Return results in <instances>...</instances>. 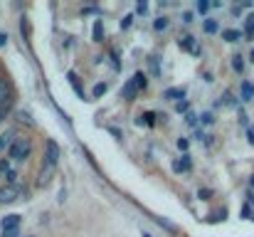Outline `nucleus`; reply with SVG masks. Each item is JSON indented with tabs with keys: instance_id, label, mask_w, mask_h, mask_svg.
I'll return each instance as SVG.
<instances>
[{
	"instance_id": "f8f14e48",
	"label": "nucleus",
	"mask_w": 254,
	"mask_h": 237,
	"mask_svg": "<svg viewBox=\"0 0 254 237\" xmlns=\"http://www.w3.org/2000/svg\"><path fill=\"white\" fill-rule=\"evenodd\" d=\"M67 79H69V84H72V89H74V92H77V94H79V97L84 99V89H82V82H79V77H77L74 72H69V77H67Z\"/></svg>"
},
{
	"instance_id": "f257e3e1",
	"label": "nucleus",
	"mask_w": 254,
	"mask_h": 237,
	"mask_svg": "<svg viewBox=\"0 0 254 237\" xmlns=\"http://www.w3.org/2000/svg\"><path fill=\"white\" fill-rule=\"evenodd\" d=\"M30 153H32V141H30L28 136H15V141H13L10 148H8L10 161H13V163H23V161L30 158Z\"/></svg>"
},
{
	"instance_id": "f03ea898",
	"label": "nucleus",
	"mask_w": 254,
	"mask_h": 237,
	"mask_svg": "<svg viewBox=\"0 0 254 237\" xmlns=\"http://www.w3.org/2000/svg\"><path fill=\"white\" fill-rule=\"evenodd\" d=\"M28 195V188L25 185H20V183H13V185H3L0 188V205L3 203H15V200H23Z\"/></svg>"
},
{
	"instance_id": "2f4dec72",
	"label": "nucleus",
	"mask_w": 254,
	"mask_h": 237,
	"mask_svg": "<svg viewBox=\"0 0 254 237\" xmlns=\"http://www.w3.org/2000/svg\"><path fill=\"white\" fill-rule=\"evenodd\" d=\"M200 119H202V124H212V121H215V119H212V114H210V111H207V114H202V116H200Z\"/></svg>"
},
{
	"instance_id": "4be33fe9",
	"label": "nucleus",
	"mask_w": 254,
	"mask_h": 237,
	"mask_svg": "<svg viewBox=\"0 0 254 237\" xmlns=\"http://www.w3.org/2000/svg\"><path fill=\"white\" fill-rule=\"evenodd\" d=\"M153 28L160 33V30H165V28H168V20H165V18H158V20L153 23Z\"/></svg>"
},
{
	"instance_id": "a878e982",
	"label": "nucleus",
	"mask_w": 254,
	"mask_h": 237,
	"mask_svg": "<svg viewBox=\"0 0 254 237\" xmlns=\"http://www.w3.org/2000/svg\"><path fill=\"white\" fill-rule=\"evenodd\" d=\"M18 119H20V124H28V126H32V119H30L25 111H20V114H18Z\"/></svg>"
},
{
	"instance_id": "393cba45",
	"label": "nucleus",
	"mask_w": 254,
	"mask_h": 237,
	"mask_svg": "<svg viewBox=\"0 0 254 237\" xmlns=\"http://www.w3.org/2000/svg\"><path fill=\"white\" fill-rule=\"evenodd\" d=\"M188 106H190V104L183 99V102H178V104H175V111H178V114H183V111H188Z\"/></svg>"
},
{
	"instance_id": "aec40b11",
	"label": "nucleus",
	"mask_w": 254,
	"mask_h": 237,
	"mask_svg": "<svg viewBox=\"0 0 254 237\" xmlns=\"http://www.w3.org/2000/svg\"><path fill=\"white\" fill-rule=\"evenodd\" d=\"M232 69H234V72H242V69H244L242 55H234V57H232Z\"/></svg>"
},
{
	"instance_id": "2eb2a0df",
	"label": "nucleus",
	"mask_w": 254,
	"mask_h": 237,
	"mask_svg": "<svg viewBox=\"0 0 254 237\" xmlns=\"http://www.w3.org/2000/svg\"><path fill=\"white\" fill-rule=\"evenodd\" d=\"M239 37H242L239 30H222V40L224 42H239Z\"/></svg>"
},
{
	"instance_id": "412c9836",
	"label": "nucleus",
	"mask_w": 254,
	"mask_h": 237,
	"mask_svg": "<svg viewBox=\"0 0 254 237\" xmlns=\"http://www.w3.org/2000/svg\"><path fill=\"white\" fill-rule=\"evenodd\" d=\"M141 119H143V124H146V126H156V114H153V111H143V116H141Z\"/></svg>"
},
{
	"instance_id": "bb28decb",
	"label": "nucleus",
	"mask_w": 254,
	"mask_h": 237,
	"mask_svg": "<svg viewBox=\"0 0 254 237\" xmlns=\"http://www.w3.org/2000/svg\"><path fill=\"white\" fill-rule=\"evenodd\" d=\"M185 124H188V126H195V124H197V116H195V114L190 111V114L185 116Z\"/></svg>"
},
{
	"instance_id": "1a4fd4ad",
	"label": "nucleus",
	"mask_w": 254,
	"mask_h": 237,
	"mask_svg": "<svg viewBox=\"0 0 254 237\" xmlns=\"http://www.w3.org/2000/svg\"><path fill=\"white\" fill-rule=\"evenodd\" d=\"M15 129H8L5 134H0V151H5V148H10V143L15 141Z\"/></svg>"
},
{
	"instance_id": "c756f323",
	"label": "nucleus",
	"mask_w": 254,
	"mask_h": 237,
	"mask_svg": "<svg viewBox=\"0 0 254 237\" xmlns=\"http://www.w3.org/2000/svg\"><path fill=\"white\" fill-rule=\"evenodd\" d=\"M8 114H10V109H8V106H0V124L5 121V116H8Z\"/></svg>"
},
{
	"instance_id": "dca6fc26",
	"label": "nucleus",
	"mask_w": 254,
	"mask_h": 237,
	"mask_svg": "<svg viewBox=\"0 0 254 237\" xmlns=\"http://www.w3.org/2000/svg\"><path fill=\"white\" fill-rule=\"evenodd\" d=\"M133 84H136V89H146V84H148L146 74H143V72H136V77H133Z\"/></svg>"
},
{
	"instance_id": "ddd939ff",
	"label": "nucleus",
	"mask_w": 254,
	"mask_h": 237,
	"mask_svg": "<svg viewBox=\"0 0 254 237\" xmlns=\"http://www.w3.org/2000/svg\"><path fill=\"white\" fill-rule=\"evenodd\" d=\"M163 97H165V99H170V102H173V99L183 102V99H185V89H183V87H178V89H168Z\"/></svg>"
},
{
	"instance_id": "f3484780",
	"label": "nucleus",
	"mask_w": 254,
	"mask_h": 237,
	"mask_svg": "<svg viewBox=\"0 0 254 237\" xmlns=\"http://www.w3.org/2000/svg\"><path fill=\"white\" fill-rule=\"evenodd\" d=\"M244 33H247V37H249V40L254 37V15H249V18L244 20Z\"/></svg>"
},
{
	"instance_id": "0eeeda50",
	"label": "nucleus",
	"mask_w": 254,
	"mask_h": 237,
	"mask_svg": "<svg viewBox=\"0 0 254 237\" xmlns=\"http://www.w3.org/2000/svg\"><path fill=\"white\" fill-rule=\"evenodd\" d=\"M52 175H55V166H45V163H42V170H40V175H37V185H40V188L47 185V183L52 180Z\"/></svg>"
},
{
	"instance_id": "5701e85b",
	"label": "nucleus",
	"mask_w": 254,
	"mask_h": 237,
	"mask_svg": "<svg viewBox=\"0 0 254 237\" xmlns=\"http://www.w3.org/2000/svg\"><path fill=\"white\" fill-rule=\"evenodd\" d=\"M197 198H200V200H210V198H212V190H207V188H200V190H197Z\"/></svg>"
},
{
	"instance_id": "b1692460",
	"label": "nucleus",
	"mask_w": 254,
	"mask_h": 237,
	"mask_svg": "<svg viewBox=\"0 0 254 237\" xmlns=\"http://www.w3.org/2000/svg\"><path fill=\"white\" fill-rule=\"evenodd\" d=\"M104 94H106V84H96V87H94V97L99 99V97H104Z\"/></svg>"
},
{
	"instance_id": "a211bd4d",
	"label": "nucleus",
	"mask_w": 254,
	"mask_h": 237,
	"mask_svg": "<svg viewBox=\"0 0 254 237\" xmlns=\"http://www.w3.org/2000/svg\"><path fill=\"white\" fill-rule=\"evenodd\" d=\"M136 92H138V89H136V84H133V82H128V84H126V89H124V99H128V102H131V99L136 97Z\"/></svg>"
},
{
	"instance_id": "cd10ccee",
	"label": "nucleus",
	"mask_w": 254,
	"mask_h": 237,
	"mask_svg": "<svg viewBox=\"0 0 254 237\" xmlns=\"http://www.w3.org/2000/svg\"><path fill=\"white\" fill-rule=\"evenodd\" d=\"M197 10H200V13H207V10H210V3H207V0H200V3H197Z\"/></svg>"
},
{
	"instance_id": "473e14b6",
	"label": "nucleus",
	"mask_w": 254,
	"mask_h": 237,
	"mask_svg": "<svg viewBox=\"0 0 254 237\" xmlns=\"http://www.w3.org/2000/svg\"><path fill=\"white\" fill-rule=\"evenodd\" d=\"M247 141H249V143H254V126H249V129H247Z\"/></svg>"
},
{
	"instance_id": "423d86ee",
	"label": "nucleus",
	"mask_w": 254,
	"mask_h": 237,
	"mask_svg": "<svg viewBox=\"0 0 254 237\" xmlns=\"http://www.w3.org/2000/svg\"><path fill=\"white\" fill-rule=\"evenodd\" d=\"M173 170H175V173H188V170H192V158H190V156H180L178 161H173Z\"/></svg>"
},
{
	"instance_id": "f704fd0d",
	"label": "nucleus",
	"mask_w": 254,
	"mask_h": 237,
	"mask_svg": "<svg viewBox=\"0 0 254 237\" xmlns=\"http://www.w3.org/2000/svg\"><path fill=\"white\" fill-rule=\"evenodd\" d=\"M178 148L185 151V148H188V138H180V141H178Z\"/></svg>"
},
{
	"instance_id": "e433bc0d",
	"label": "nucleus",
	"mask_w": 254,
	"mask_h": 237,
	"mask_svg": "<svg viewBox=\"0 0 254 237\" xmlns=\"http://www.w3.org/2000/svg\"><path fill=\"white\" fill-rule=\"evenodd\" d=\"M249 60H252V65H254V50H252V52H249Z\"/></svg>"
},
{
	"instance_id": "9d476101",
	"label": "nucleus",
	"mask_w": 254,
	"mask_h": 237,
	"mask_svg": "<svg viewBox=\"0 0 254 237\" xmlns=\"http://www.w3.org/2000/svg\"><path fill=\"white\" fill-rule=\"evenodd\" d=\"M180 50H185V52H195V55L200 52V50H197V42H195V37H190V35H185V37L180 40Z\"/></svg>"
},
{
	"instance_id": "58836bf2",
	"label": "nucleus",
	"mask_w": 254,
	"mask_h": 237,
	"mask_svg": "<svg viewBox=\"0 0 254 237\" xmlns=\"http://www.w3.org/2000/svg\"><path fill=\"white\" fill-rule=\"evenodd\" d=\"M249 220H254V215H252V217H249Z\"/></svg>"
},
{
	"instance_id": "6e6552de",
	"label": "nucleus",
	"mask_w": 254,
	"mask_h": 237,
	"mask_svg": "<svg viewBox=\"0 0 254 237\" xmlns=\"http://www.w3.org/2000/svg\"><path fill=\"white\" fill-rule=\"evenodd\" d=\"M20 222H23L20 215H5L3 220H0V227L3 230H15V227H20Z\"/></svg>"
},
{
	"instance_id": "7c9ffc66",
	"label": "nucleus",
	"mask_w": 254,
	"mask_h": 237,
	"mask_svg": "<svg viewBox=\"0 0 254 237\" xmlns=\"http://www.w3.org/2000/svg\"><path fill=\"white\" fill-rule=\"evenodd\" d=\"M18 230H20V227H15V230H3V237H18Z\"/></svg>"
},
{
	"instance_id": "c85d7f7f",
	"label": "nucleus",
	"mask_w": 254,
	"mask_h": 237,
	"mask_svg": "<svg viewBox=\"0 0 254 237\" xmlns=\"http://www.w3.org/2000/svg\"><path fill=\"white\" fill-rule=\"evenodd\" d=\"M131 20H133V15H126V18L121 20V28H124V30H128V28H131Z\"/></svg>"
},
{
	"instance_id": "c9c22d12",
	"label": "nucleus",
	"mask_w": 254,
	"mask_h": 237,
	"mask_svg": "<svg viewBox=\"0 0 254 237\" xmlns=\"http://www.w3.org/2000/svg\"><path fill=\"white\" fill-rule=\"evenodd\" d=\"M183 23H192V13H185V15H183Z\"/></svg>"
},
{
	"instance_id": "6ab92c4d",
	"label": "nucleus",
	"mask_w": 254,
	"mask_h": 237,
	"mask_svg": "<svg viewBox=\"0 0 254 237\" xmlns=\"http://www.w3.org/2000/svg\"><path fill=\"white\" fill-rule=\"evenodd\" d=\"M202 30H205L207 35H212V33H217V23H215V20H205V23H202Z\"/></svg>"
},
{
	"instance_id": "9b49d317",
	"label": "nucleus",
	"mask_w": 254,
	"mask_h": 237,
	"mask_svg": "<svg viewBox=\"0 0 254 237\" xmlns=\"http://www.w3.org/2000/svg\"><path fill=\"white\" fill-rule=\"evenodd\" d=\"M92 35H94V42H104V23H101V20H94Z\"/></svg>"
},
{
	"instance_id": "39448f33",
	"label": "nucleus",
	"mask_w": 254,
	"mask_h": 237,
	"mask_svg": "<svg viewBox=\"0 0 254 237\" xmlns=\"http://www.w3.org/2000/svg\"><path fill=\"white\" fill-rule=\"evenodd\" d=\"M57 161H60V146L50 138L45 143V166H55L57 168Z\"/></svg>"
},
{
	"instance_id": "4c0bfd02",
	"label": "nucleus",
	"mask_w": 254,
	"mask_h": 237,
	"mask_svg": "<svg viewBox=\"0 0 254 237\" xmlns=\"http://www.w3.org/2000/svg\"><path fill=\"white\" fill-rule=\"evenodd\" d=\"M249 185H252V188H254V175H252V178H249Z\"/></svg>"
},
{
	"instance_id": "4468645a",
	"label": "nucleus",
	"mask_w": 254,
	"mask_h": 237,
	"mask_svg": "<svg viewBox=\"0 0 254 237\" xmlns=\"http://www.w3.org/2000/svg\"><path fill=\"white\" fill-rule=\"evenodd\" d=\"M254 99V84L242 82V102H252Z\"/></svg>"
},
{
	"instance_id": "72a5a7b5",
	"label": "nucleus",
	"mask_w": 254,
	"mask_h": 237,
	"mask_svg": "<svg viewBox=\"0 0 254 237\" xmlns=\"http://www.w3.org/2000/svg\"><path fill=\"white\" fill-rule=\"evenodd\" d=\"M5 45H8V35L0 33V47H5Z\"/></svg>"
},
{
	"instance_id": "20e7f679",
	"label": "nucleus",
	"mask_w": 254,
	"mask_h": 237,
	"mask_svg": "<svg viewBox=\"0 0 254 237\" xmlns=\"http://www.w3.org/2000/svg\"><path fill=\"white\" fill-rule=\"evenodd\" d=\"M0 175L8 180V185L18 183V170H15V166H13L10 158H0Z\"/></svg>"
},
{
	"instance_id": "7ed1b4c3",
	"label": "nucleus",
	"mask_w": 254,
	"mask_h": 237,
	"mask_svg": "<svg viewBox=\"0 0 254 237\" xmlns=\"http://www.w3.org/2000/svg\"><path fill=\"white\" fill-rule=\"evenodd\" d=\"M13 102H15V89H13V84L8 82V79H0V106H13Z\"/></svg>"
}]
</instances>
